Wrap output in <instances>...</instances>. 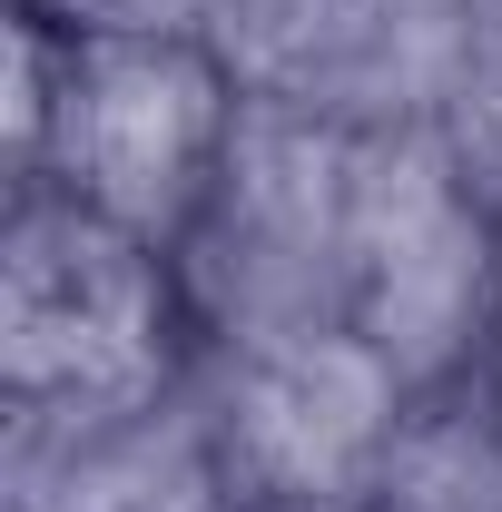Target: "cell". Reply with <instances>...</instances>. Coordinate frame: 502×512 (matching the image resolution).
I'll return each instance as SVG.
<instances>
[{
	"label": "cell",
	"mask_w": 502,
	"mask_h": 512,
	"mask_svg": "<svg viewBox=\"0 0 502 512\" xmlns=\"http://www.w3.org/2000/svg\"><path fill=\"white\" fill-rule=\"evenodd\" d=\"M365 512H502V335L404 384Z\"/></svg>",
	"instance_id": "cell-7"
},
{
	"label": "cell",
	"mask_w": 502,
	"mask_h": 512,
	"mask_svg": "<svg viewBox=\"0 0 502 512\" xmlns=\"http://www.w3.org/2000/svg\"><path fill=\"white\" fill-rule=\"evenodd\" d=\"M207 365L188 276L158 237L60 188L0 207V404H148Z\"/></svg>",
	"instance_id": "cell-2"
},
{
	"label": "cell",
	"mask_w": 502,
	"mask_h": 512,
	"mask_svg": "<svg viewBox=\"0 0 502 512\" xmlns=\"http://www.w3.org/2000/svg\"><path fill=\"white\" fill-rule=\"evenodd\" d=\"M355 119H325L256 89L217 188L178 237L197 345H256L345 325V217H355Z\"/></svg>",
	"instance_id": "cell-3"
},
{
	"label": "cell",
	"mask_w": 502,
	"mask_h": 512,
	"mask_svg": "<svg viewBox=\"0 0 502 512\" xmlns=\"http://www.w3.org/2000/svg\"><path fill=\"white\" fill-rule=\"evenodd\" d=\"M404 384L414 375L375 335H355V325L256 335V345H217L197 365V394H207L217 463H227L237 503H266V493H365Z\"/></svg>",
	"instance_id": "cell-5"
},
{
	"label": "cell",
	"mask_w": 502,
	"mask_h": 512,
	"mask_svg": "<svg viewBox=\"0 0 502 512\" xmlns=\"http://www.w3.org/2000/svg\"><path fill=\"white\" fill-rule=\"evenodd\" d=\"M247 109L227 30L10 0V188H60L178 256Z\"/></svg>",
	"instance_id": "cell-1"
},
{
	"label": "cell",
	"mask_w": 502,
	"mask_h": 512,
	"mask_svg": "<svg viewBox=\"0 0 502 512\" xmlns=\"http://www.w3.org/2000/svg\"><path fill=\"white\" fill-rule=\"evenodd\" d=\"M493 335H502V188H493Z\"/></svg>",
	"instance_id": "cell-10"
},
{
	"label": "cell",
	"mask_w": 502,
	"mask_h": 512,
	"mask_svg": "<svg viewBox=\"0 0 502 512\" xmlns=\"http://www.w3.org/2000/svg\"><path fill=\"white\" fill-rule=\"evenodd\" d=\"M50 10H89V0H50Z\"/></svg>",
	"instance_id": "cell-11"
},
{
	"label": "cell",
	"mask_w": 502,
	"mask_h": 512,
	"mask_svg": "<svg viewBox=\"0 0 502 512\" xmlns=\"http://www.w3.org/2000/svg\"><path fill=\"white\" fill-rule=\"evenodd\" d=\"M345 325L375 335L404 375L493 345V188L424 119L355 138Z\"/></svg>",
	"instance_id": "cell-4"
},
{
	"label": "cell",
	"mask_w": 502,
	"mask_h": 512,
	"mask_svg": "<svg viewBox=\"0 0 502 512\" xmlns=\"http://www.w3.org/2000/svg\"><path fill=\"white\" fill-rule=\"evenodd\" d=\"M434 128L453 138V158H463L483 188H502V0H463Z\"/></svg>",
	"instance_id": "cell-8"
},
{
	"label": "cell",
	"mask_w": 502,
	"mask_h": 512,
	"mask_svg": "<svg viewBox=\"0 0 502 512\" xmlns=\"http://www.w3.org/2000/svg\"><path fill=\"white\" fill-rule=\"evenodd\" d=\"M10 512H237L197 375L148 404H10Z\"/></svg>",
	"instance_id": "cell-6"
},
{
	"label": "cell",
	"mask_w": 502,
	"mask_h": 512,
	"mask_svg": "<svg viewBox=\"0 0 502 512\" xmlns=\"http://www.w3.org/2000/svg\"><path fill=\"white\" fill-rule=\"evenodd\" d=\"M237 512H365V493H266V503H237Z\"/></svg>",
	"instance_id": "cell-9"
}]
</instances>
